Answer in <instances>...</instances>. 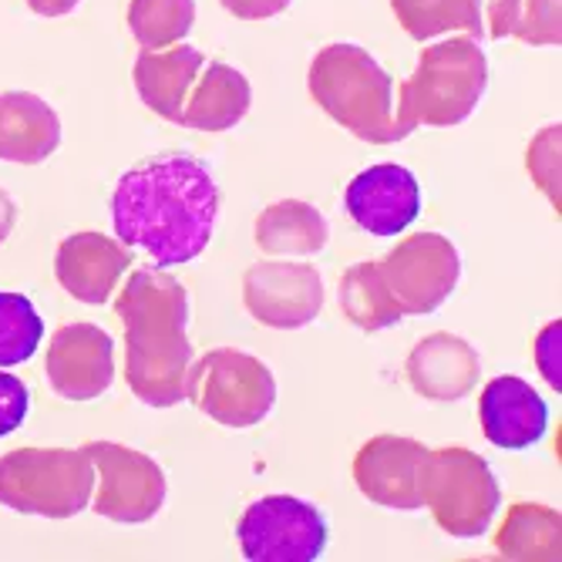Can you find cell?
Listing matches in <instances>:
<instances>
[{
  "mask_svg": "<svg viewBox=\"0 0 562 562\" xmlns=\"http://www.w3.org/2000/svg\"><path fill=\"white\" fill-rule=\"evenodd\" d=\"M220 216V189L192 156H156L125 172L112 195L119 243L145 249L156 267H182L202 257Z\"/></svg>",
  "mask_w": 562,
  "mask_h": 562,
  "instance_id": "obj_1",
  "label": "cell"
},
{
  "mask_svg": "<svg viewBox=\"0 0 562 562\" xmlns=\"http://www.w3.org/2000/svg\"><path fill=\"white\" fill-rule=\"evenodd\" d=\"M125 324V381L148 407H172L186 397V371L192 364L189 293L151 267H138L115 300Z\"/></svg>",
  "mask_w": 562,
  "mask_h": 562,
  "instance_id": "obj_2",
  "label": "cell"
},
{
  "mask_svg": "<svg viewBox=\"0 0 562 562\" xmlns=\"http://www.w3.org/2000/svg\"><path fill=\"white\" fill-rule=\"evenodd\" d=\"M317 105L353 138L391 145L407 138L394 119V81L371 50L357 44H327L306 75Z\"/></svg>",
  "mask_w": 562,
  "mask_h": 562,
  "instance_id": "obj_3",
  "label": "cell"
},
{
  "mask_svg": "<svg viewBox=\"0 0 562 562\" xmlns=\"http://www.w3.org/2000/svg\"><path fill=\"white\" fill-rule=\"evenodd\" d=\"M485 88L488 58L482 44L472 37H448L441 44H431L415 75L401 85L394 119L404 135H412L418 125H462L479 109Z\"/></svg>",
  "mask_w": 562,
  "mask_h": 562,
  "instance_id": "obj_4",
  "label": "cell"
},
{
  "mask_svg": "<svg viewBox=\"0 0 562 562\" xmlns=\"http://www.w3.org/2000/svg\"><path fill=\"white\" fill-rule=\"evenodd\" d=\"M94 475L85 448H14L0 454V505L21 516L71 519L88 508Z\"/></svg>",
  "mask_w": 562,
  "mask_h": 562,
  "instance_id": "obj_5",
  "label": "cell"
},
{
  "mask_svg": "<svg viewBox=\"0 0 562 562\" xmlns=\"http://www.w3.org/2000/svg\"><path fill=\"white\" fill-rule=\"evenodd\" d=\"M422 505L435 516L438 529L454 539H479L488 532L502 488L492 465L469 448H438L425 454L418 469Z\"/></svg>",
  "mask_w": 562,
  "mask_h": 562,
  "instance_id": "obj_6",
  "label": "cell"
},
{
  "mask_svg": "<svg viewBox=\"0 0 562 562\" xmlns=\"http://www.w3.org/2000/svg\"><path fill=\"white\" fill-rule=\"evenodd\" d=\"M186 397L226 428H252L267 422L277 404L273 371L246 350L220 347L202 353L186 371Z\"/></svg>",
  "mask_w": 562,
  "mask_h": 562,
  "instance_id": "obj_7",
  "label": "cell"
},
{
  "mask_svg": "<svg viewBox=\"0 0 562 562\" xmlns=\"http://www.w3.org/2000/svg\"><path fill=\"white\" fill-rule=\"evenodd\" d=\"M378 270L401 317H428L441 311L462 280V257L448 236L415 233L378 260Z\"/></svg>",
  "mask_w": 562,
  "mask_h": 562,
  "instance_id": "obj_8",
  "label": "cell"
},
{
  "mask_svg": "<svg viewBox=\"0 0 562 562\" xmlns=\"http://www.w3.org/2000/svg\"><path fill=\"white\" fill-rule=\"evenodd\" d=\"M236 539L249 562H314L327 549V522L296 495H267L243 513Z\"/></svg>",
  "mask_w": 562,
  "mask_h": 562,
  "instance_id": "obj_9",
  "label": "cell"
},
{
  "mask_svg": "<svg viewBox=\"0 0 562 562\" xmlns=\"http://www.w3.org/2000/svg\"><path fill=\"white\" fill-rule=\"evenodd\" d=\"M94 479L98 498L94 513L122 526H142L151 516H159L166 505V472L159 462H151L145 451L115 445V441H88L85 445Z\"/></svg>",
  "mask_w": 562,
  "mask_h": 562,
  "instance_id": "obj_10",
  "label": "cell"
},
{
  "mask_svg": "<svg viewBox=\"0 0 562 562\" xmlns=\"http://www.w3.org/2000/svg\"><path fill=\"white\" fill-rule=\"evenodd\" d=\"M243 303L252 321L273 330H296L321 317L324 277L311 263L263 260L243 277Z\"/></svg>",
  "mask_w": 562,
  "mask_h": 562,
  "instance_id": "obj_11",
  "label": "cell"
},
{
  "mask_svg": "<svg viewBox=\"0 0 562 562\" xmlns=\"http://www.w3.org/2000/svg\"><path fill=\"white\" fill-rule=\"evenodd\" d=\"M47 384L65 401H94L115 381V344L94 324L58 327L44 353Z\"/></svg>",
  "mask_w": 562,
  "mask_h": 562,
  "instance_id": "obj_12",
  "label": "cell"
},
{
  "mask_svg": "<svg viewBox=\"0 0 562 562\" xmlns=\"http://www.w3.org/2000/svg\"><path fill=\"white\" fill-rule=\"evenodd\" d=\"M401 27L415 41L462 31L472 41L513 37L522 0H391Z\"/></svg>",
  "mask_w": 562,
  "mask_h": 562,
  "instance_id": "obj_13",
  "label": "cell"
},
{
  "mask_svg": "<svg viewBox=\"0 0 562 562\" xmlns=\"http://www.w3.org/2000/svg\"><path fill=\"white\" fill-rule=\"evenodd\" d=\"M344 206L364 233L387 239L404 233L422 216V186L412 169L381 162L350 179Z\"/></svg>",
  "mask_w": 562,
  "mask_h": 562,
  "instance_id": "obj_14",
  "label": "cell"
},
{
  "mask_svg": "<svg viewBox=\"0 0 562 562\" xmlns=\"http://www.w3.org/2000/svg\"><path fill=\"white\" fill-rule=\"evenodd\" d=\"M428 448L415 438L401 435H378L371 438L353 458V482L364 498L397 513H418L422 488L418 469L425 462Z\"/></svg>",
  "mask_w": 562,
  "mask_h": 562,
  "instance_id": "obj_15",
  "label": "cell"
},
{
  "mask_svg": "<svg viewBox=\"0 0 562 562\" xmlns=\"http://www.w3.org/2000/svg\"><path fill=\"white\" fill-rule=\"evenodd\" d=\"M407 384L425 401L451 404L475 391L482 378L479 350L458 334H431L407 353Z\"/></svg>",
  "mask_w": 562,
  "mask_h": 562,
  "instance_id": "obj_16",
  "label": "cell"
},
{
  "mask_svg": "<svg viewBox=\"0 0 562 562\" xmlns=\"http://www.w3.org/2000/svg\"><path fill=\"white\" fill-rule=\"evenodd\" d=\"M132 270V249L101 233H71L55 252V277L81 303H105Z\"/></svg>",
  "mask_w": 562,
  "mask_h": 562,
  "instance_id": "obj_17",
  "label": "cell"
},
{
  "mask_svg": "<svg viewBox=\"0 0 562 562\" xmlns=\"http://www.w3.org/2000/svg\"><path fill=\"white\" fill-rule=\"evenodd\" d=\"M479 422H482L485 438L495 448L522 451L546 435L549 407L529 381H522L516 374H502L482 387Z\"/></svg>",
  "mask_w": 562,
  "mask_h": 562,
  "instance_id": "obj_18",
  "label": "cell"
},
{
  "mask_svg": "<svg viewBox=\"0 0 562 562\" xmlns=\"http://www.w3.org/2000/svg\"><path fill=\"white\" fill-rule=\"evenodd\" d=\"M61 145V119L31 91H0V159L37 166Z\"/></svg>",
  "mask_w": 562,
  "mask_h": 562,
  "instance_id": "obj_19",
  "label": "cell"
},
{
  "mask_svg": "<svg viewBox=\"0 0 562 562\" xmlns=\"http://www.w3.org/2000/svg\"><path fill=\"white\" fill-rule=\"evenodd\" d=\"M206 58L192 44H172L166 50H142L135 61V88L145 105L166 122L182 119L186 98L199 81Z\"/></svg>",
  "mask_w": 562,
  "mask_h": 562,
  "instance_id": "obj_20",
  "label": "cell"
},
{
  "mask_svg": "<svg viewBox=\"0 0 562 562\" xmlns=\"http://www.w3.org/2000/svg\"><path fill=\"white\" fill-rule=\"evenodd\" d=\"M252 105V91L243 71L223 65V61H206L199 81L192 85L179 125L195 128V132H229L246 119Z\"/></svg>",
  "mask_w": 562,
  "mask_h": 562,
  "instance_id": "obj_21",
  "label": "cell"
},
{
  "mask_svg": "<svg viewBox=\"0 0 562 562\" xmlns=\"http://www.w3.org/2000/svg\"><path fill=\"white\" fill-rule=\"evenodd\" d=\"M327 239H330V226L324 213L314 202L303 199H280L257 220V246L270 252V257H283V260L317 257L327 246Z\"/></svg>",
  "mask_w": 562,
  "mask_h": 562,
  "instance_id": "obj_22",
  "label": "cell"
},
{
  "mask_svg": "<svg viewBox=\"0 0 562 562\" xmlns=\"http://www.w3.org/2000/svg\"><path fill=\"white\" fill-rule=\"evenodd\" d=\"M562 519L555 508L539 502H516L495 536L502 559L513 562H555L562 555Z\"/></svg>",
  "mask_w": 562,
  "mask_h": 562,
  "instance_id": "obj_23",
  "label": "cell"
},
{
  "mask_svg": "<svg viewBox=\"0 0 562 562\" xmlns=\"http://www.w3.org/2000/svg\"><path fill=\"white\" fill-rule=\"evenodd\" d=\"M337 300H340V311L347 314V321L353 327H361L364 334H378L387 327L401 324V311L394 306L378 260H364V263H353L337 286Z\"/></svg>",
  "mask_w": 562,
  "mask_h": 562,
  "instance_id": "obj_24",
  "label": "cell"
},
{
  "mask_svg": "<svg viewBox=\"0 0 562 562\" xmlns=\"http://www.w3.org/2000/svg\"><path fill=\"white\" fill-rule=\"evenodd\" d=\"M195 21V0H132L128 27L142 50H166L182 44Z\"/></svg>",
  "mask_w": 562,
  "mask_h": 562,
  "instance_id": "obj_25",
  "label": "cell"
},
{
  "mask_svg": "<svg viewBox=\"0 0 562 562\" xmlns=\"http://www.w3.org/2000/svg\"><path fill=\"white\" fill-rule=\"evenodd\" d=\"M44 337V321L24 293L0 290V368L27 364Z\"/></svg>",
  "mask_w": 562,
  "mask_h": 562,
  "instance_id": "obj_26",
  "label": "cell"
},
{
  "mask_svg": "<svg viewBox=\"0 0 562 562\" xmlns=\"http://www.w3.org/2000/svg\"><path fill=\"white\" fill-rule=\"evenodd\" d=\"M559 135H562L559 122L542 128L536 135V142L529 145V156H526L532 182L546 192V199L555 206V213H559V202H562L559 199Z\"/></svg>",
  "mask_w": 562,
  "mask_h": 562,
  "instance_id": "obj_27",
  "label": "cell"
},
{
  "mask_svg": "<svg viewBox=\"0 0 562 562\" xmlns=\"http://www.w3.org/2000/svg\"><path fill=\"white\" fill-rule=\"evenodd\" d=\"M526 14H519L516 34L526 44H559V0H522Z\"/></svg>",
  "mask_w": 562,
  "mask_h": 562,
  "instance_id": "obj_28",
  "label": "cell"
},
{
  "mask_svg": "<svg viewBox=\"0 0 562 562\" xmlns=\"http://www.w3.org/2000/svg\"><path fill=\"white\" fill-rule=\"evenodd\" d=\"M27 407H31L27 384L18 381V378L8 374V371H0V438L14 435V431L24 425Z\"/></svg>",
  "mask_w": 562,
  "mask_h": 562,
  "instance_id": "obj_29",
  "label": "cell"
},
{
  "mask_svg": "<svg viewBox=\"0 0 562 562\" xmlns=\"http://www.w3.org/2000/svg\"><path fill=\"white\" fill-rule=\"evenodd\" d=\"M559 337H562V324L555 321V324H549V327L539 334V340H536V364H539L542 378H546L555 391H562V371H559Z\"/></svg>",
  "mask_w": 562,
  "mask_h": 562,
  "instance_id": "obj_30",
  "label": "cell"
},
{
  "mask_svg": "<svg viewBox=\"0 0 562 562\" xmlns=\"http://www.w3.org/2000/svg\"><path fill=\"white\" fill-rule=\"evenodd\" d=\"M220 4L239 21H270L283 14L293 0H220Z\"/></svg>",
  "mask_w": 562,
  "mask_h": 562,
  "instance_id": "obj_31",
  "label": "cell"
},
{
  "mask_svg": "<svg viewBox=\"0 0 562 562\" xmlns=\"http://www.w3.org/2000/svg\"><path fill=\"white\" fill-rule=\"evenodd\" d=\"M81 4V0H27V8L41 18H65L71 14L75 8Z\"/></svg>",
  "mask_w": 562,
  "mask_h": 562,
  "instance_id": "obj_32",
  "label": "cell"
},
{
  "mask_svg": "<svg viewBox=\"0 0 562 562\" xmlns=\"http://www.w3.org/2000/svg\"><path fill=\"white\" fill-rule=\"evenodd\" d=\"M14 223H18V206H14V199L0 189V246H4L8 236L14 233Z\"/></svg>",
  "mask_w": 562,
  "mask_h": 562,
  "instance_id": "obj_33",
  "label": "cell"
}]
</instances>
